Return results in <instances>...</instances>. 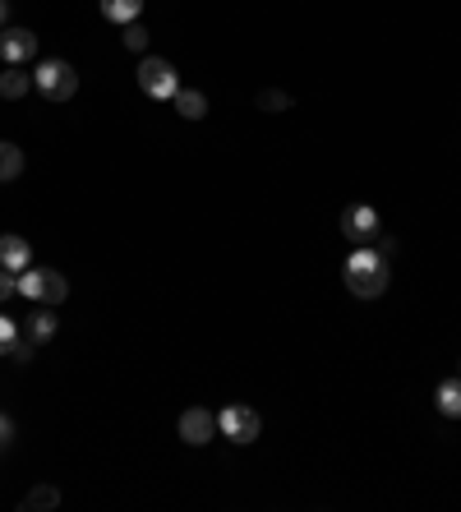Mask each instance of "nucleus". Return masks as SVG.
<instances>
[{
    "mask_svg": "<svg viewBox=\"0 0 461 512\" xmlns=\"http://www.w3.org/2000/svg\"><path fill=\"white\" fill-rule=\"evenodd\" d=\"M139 88L153 97V102H171V97L180 93L176 65H171V60H162V56H143L139 60Z\"/></svg>",
    "mask_w": 461,
    "mask_h": 512,
    "instance_id": "nucleus-4",
    "label": "nucleus"
},
{
    "mask_svg": "<svg viewBox=\"0 0 461 512\" xmlns=\"http://www.w3.org/2000/svg\"><path fill=\"white\" fill-rule=\"evenodd\" d=\"M28 328H33V342H51V337H56V314H51V305L47 310H37Z\"/></svg>",
    "mask_w": 461,
    "mask_h": 512,
    "instance_id": "nucleus-15",
    "label": "nucleus"
},
{
    "mask_svg": "<svg viewBox=\"0 0 461 512\" xmlns=\"http://www.w3.org/2000/svg\"><path fill=\"white\" fill-rule=\"evenodd\" d=\"M28 263H33V250H28L24 236H0V268H10V273H24Z\"/></svg>",
    "mask_w": 461,
    "mask_h": 512,
    "instance_id": "nucleus-9",
    "label": "nucleus"
},
{
    "mask_svg": "<svg viewBox=\"0 0 461 512\" xmlns=\"http://www.w3.org/2000/svg\"><path fill=\"white\" fill-rule=\"evenodd\" d=\"M125 47L130 51H148V33L139 24H125Z\"/></svg>",
    "mask_w": 461,
    "mask_h": 512,
    "instance_id": "nucleus-20",
    "label": "nucleus"
},
{
    "mask_svg": "<svg viewBox=\"0 0 461 512\" xmlns=\"http://www.w3.org/2000/svg\"><path fill=\"white\" fill-rule=\"evenodd\" d=\"M217 434V416L208 406H190L185 416H180V439L190 443V448H203V443H213Z\"/></svg>",
    "mask_w": 461,
    "mask_h": 512,
    "instance_id": "nucleus-7",
    "label": "nucleus"
},
{
    "mask_svg": "<svg viewBox=\"0 0 461 512\" xmlns=\"http://www.w3.org/2000/svg\"><path fill=\"white\" fill-rule=\"evenodd\" d=\"M434 406H438V411H443V416L461 420V374H457V379H443V383H438Z\"/></svg>",
    "mask_w": 461,
    "mask_h": 512,
    "instance_id": "nucleus-10",
    "label": "nucleus"
},
{
    "mask_svg": "<svg viewBox=\"0 0 461 512\" xmlns=\"http://www.w3.org/2000/svg\"><path fill=\"white\" fill-rule=\"evenodd\" d=\"M379 231H383V222L369 203H351L342 213V236L351 240V245H369V240H379Z\"/></svg>",
    "mask_w": 461,
    "mask_h": 512,
    "instance_id": "nucleus-6",
    "label": "nucleus"
},
{
    "mask_svg": "<svg viewBox=\"0 0 461 512\" xmlns=\"http://www.w3.org/2000/svg\"><path fill=\"white\" fill-rule=\"evenodd\" d=\"M14 346H19V328H14L10 314H0V356H10Z\"/></svg>",
    "mask_w": 461,
    "mask_h": 512,
    "instance_id": "nucleus-17",
    "label": "nucleus"
},
{
    "mask_svg": "<svg viewBox=\"0 0 461 512\" xmlns=\"http://www.w3.org/2000/svg\"><path fill=\"white\" fill-rule=\"evenodd\" d=\"M56 503H60V489H51V485H37L33 494H28V499H24V508L33 512V508H56Z\"/></svg>",
    "mask_w": 461,
    "mask_h": 512,
    "instance_id": "nucleus-16",
    "label": "nucleus"
},
{
    "mask_svg": "<svg viewBox=\"0 0 461 512\" xmlns=\"http://www.w3.org/2000/svg\"><path fill=\"white\" fill-rule=\"evenodd\" d=\"M24 171V148L19 143H0V180H14Z\"/></svg>",
    "mask_w": 461,
    "mask_h": 512,
    "instance_id": "nucleus-14",
    "label": "nucleus"
},
{
    "mask_svg": "<svg viewBox=\"0 0 461 512\" xmlns=\"http://www.w3.org/2000/svg\"><path fill=\"white\" fill-rule=\"evenodd\" d=\"M19 296H28L33 305H60V300L70 296V282L56 268H33L28 263L24 273H19Z\"/></svg>",
    "mask_w": 461,
    "mask_h": 512,
    "instance_id": "nucleus-3",
    "label": "nucleus"
},
{
    "mask_svg": "<svg viewBox=\"0 0 461 512\" xmlns=\"http://www.w3.org/2000/svg\"><path fill=\"white\" fill-rule=\"evenodd\" d=\"M5 19H10V0H0V28H5Z\"/></svg>",
    "mask_w": 461,
    "mask_h": 512,
    "instance_id": "nucleus-22",
    "label": "nucleus"
},
{
    "mask_svg": "<svg viewBox=\"0 0 461 512\" xmlns=\"http://www.w3.org/2000/svg\"><path fill=\"white\" fill-rule=\"evenodd\" d=\"M217 429H222L231 443H254L259 439V429H263V420H259V411L254 406H245V402H231V406H222V416H217Z\"/></svg>",
    "mask_w": 461,
    "mask_h": 512,
    "instance_id": "nucleus-5",
    "label": "nucleus"
},
{
    "mask_svg": "<svg viewBox=\"0 0 461 512\" xmlns=\"http://www.w3.org/2000/svg\"><path fill=\"white\" fill-rule=\"evenodd\" d=\"M342 277H346V291H351V296H360V300H379L383 291H388V259L360 245V250H355L351 259H346Z\"/></svg>",
    "mask_w": 461,
    "mask_h": 512,
    "instance_id": "nucleus-1",
    "label": "nucleus"
},
{
    "mask_svg": "<svg viewBox=\"0 0 461 512\" xmlns=\"http://www.w3.org/2000/svg\"><path fill=\"white\" fill-rule=\"evenodd\" d=\"M171 102H176V111H180L185 120H203V116H208V97L194 93V88H180Z\"/></svg>",
    "mask_w": 461,
    "mask_h": 512,
    "instance_id": "nucleus-12",
    "label": "nucleus"
},
{
    "mask_svg": "<svg viewBox=\"0 0 461 512\" xmlns=\"http://www.w3.org/2000/svg\"><path fill=\"white\" fill-rule=\"evenodd\" d=\"M259 107L263 111H286V107H291V97L277 93V88H263V93H259Z\"/></svg>",
    "mask_w": 461,
    "mask_h": 512,
    "instance_id": "nucleus-18",
    "label": "nucleus"
},
{
    "mask_svg": "<svg viewBox=\"0 0 461 512\" xmlns=\"http://www.w3.org/2000/svg\"><path fill=\"white\" fill-rule=\"evenodd\" d=\"M143 14V0H102V19L111 24H134Z\"/></svg>",
    "mask_w": 461,
    "mask_h": 512,
    "instance_id": "nucleus-11",
    "label": "nucleus"
},
{
    "mask_svg": "<svg viewBox=\"0 0 461 512\" xmlns=\"http://www.w3.org/2000/svg\"><path fill=\"white\" fill-rule=\"evenodd\" d=\"M10 443H14V420L0 416V448H10Z\"/></svg>",
    "mask_w": 461,
    "mask_h": 512,
    "instance_id": "nucleus-21",
    "label": "nucleus"
},
{
    "mask_svg": "<svg viewBox=\"0 0 461 512\" xmlns=\"http://www.w3.org/2000/svg\"><path fill=\"white\" fill-rule=\"evenodd\" d=\"M10 296H19V273H10V268H0V305Z\"/></svg>",
    "mask_w": 461,
    "mask_h": 512,
    "instance_id": "nucleus-19",
    "label": "nucleus"
},
{
    "mask_svg": "<svg viewBox=\"0 0 461 512\" xmlns=\"http://www.w3.org/2000/svg\"><path fill=\"white\" fill-rule=\"evenodd\" d=\"M33 88L47 102H70L74 93H79V74H74L70 60H42L33 70Z\"/></svg>",
    "mask_w": 461,
    "mask_h": 512,
    "instance_id": "nucleus-2",
    "label": "nucleus"
},
{
    "mask_svg": "<svg viewBox=\"0 0 461 512\" xmlns=\"http://www.w3.org/2000/svg\"><path fill=\"white\" fill-rule=\"evenodd\" d=\"M28 88H33V74H24L19 65H10V70L0 74V97H10L14 102V97H24Z\"/></svg>",
    "mask_w": 461,
    "mask_h": 512,
    "instance_id": "nucleus-13",
    "label": "nucleus"
},
{
    "mask_svg": "<svg viewBox=\"0 0 461 512\" xmlns=\"http://www.w3.org/2000/svg\"><path fill=\"white\" fill-rule=\"evenodd\" d=\"M37 56V37L28 28H0V60L5 65H24Z\"/></svg>",
    "mask_w": 461,
    "mask_h": 512,
    "instance_id": "nucleus-8",
    "label": "nucleus"
}]
</instances>
